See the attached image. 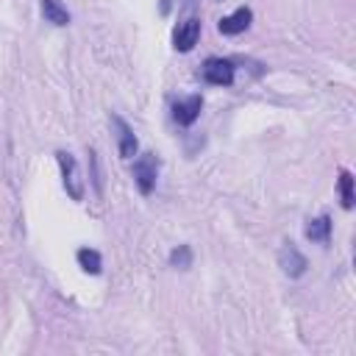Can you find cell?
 Returning <instances> with one entry per match:
<instances>
[{
  "label": "cell",
  "instance_id": "6da1fadb",
  "mask_svg": "<svg viewBox=\"0 0 356 356\" xmlns=\"http://www.w3.org/2000/svg\"><path fill=\"white\" fill-rule=\"evenodd\" d=\"M56 161L61 167V178H64V189L72 200H83V181L78 172V161L70 150H56Z\"/></svg>",
  "mask_w": 356,
  "mask_h": 356
},
{
  "label": "cell",
  "instance_id": "7c38bea8",
  "mask_svg": "<svg viewBox=\"0 0 356 356\" xmlns=\"http://www.w3.org/2000/svg\"><path fill=\"white\" fill-rule=\"evenodd\" d=\"M339 197H342V209H353L356 195H353V172L350 170H339Z\"/></svg>",
  "mask_w": 356,
  "mask_h": 356
},
{
  "label": "cell",
  "instance_id": "8992f818",
  "mask_svg": "<svg viewBox=\"0 0 356 356\" xmlns=\"http://www.w3.org/2000/svg\"><path fill=\"white\" fill-rule=\"evenodd\" d=\"M200 39V19L197 17H189L184 22H178L175 33H172V47L178 53H189Z\"/></svg>",
  "mask_w": 356,
  "mask_h": 356
},
{
  "label": "cell",
  "instance_id": "30bf717a",
  "mask_svg": "<svg viewBox=\"0 0 356 356\" xmlns=\"http://www.w3.org/2000/svg\"><path fill=\"white\" fill-rule=\"evenodd\" d=\"M42 17H44V22H50V25H70V11L61 6V0H42Z\"/></svg>",
  "mask_w": 356,
  "mask_h": 356
},
{
  "label": "cell",
  "instance_id": "277c9868",
  "mask_svg": "<svg viewBox=\"0 0 356 356\" xmlns=\"http://www.w3.org/2000/svg\"><path fill=\"white\" fill-rule=\"evenodd\" d=\"M111 125L117 131V150H120V159H134L136 150H139V139L134 134V128L120 117V114H111Z\"/></svg>",
  "mask_w": 356,
  "mask_h": 356
},
{
  "label": "cell",
  "instance_id": "8fae6325",
  "mask_svg": "<svg viewBox=\"0 0 356 356\" xmlns=\"http://www.w3.org/2000/svg\"><path fill=\"white\" fill-rule=\"evenodd\" d=\"M75 259H78V264H81L83 273H89V275H100V270H103V259H100V253H97L95 248H81V250L75 253Z\"/></svg>",
  "mask_w": 356,
  "mask_h": 356
},
{
  "label": "cell",
  "instance_id": "7a4b0ae2",
  "mask_svg": "<svg viewBox=\"0 0 356 356\" xmlns=\"http://www.w3.org/2000/svg\"><path fill=\"white\" fill-rule=\"evenodd\" d=\"M131 172H134V181H136L139 192L142 195H150L156 189V178H159V159H156V153H142L134 161Z\"/></svg>",
  "mask_w": 356,
  "mask_h": 356
},
{
  "label": "cell",
  "instance_id": "3957f363",
  "mask_svg": "<svg viewBox=\"0 0 356 356\" xmlns=\"http://www.w3.org/2000/svg\"><path fill=\"white\" fill-rule=\"evenodd\" d=\"M200 75L211 86H231L236 70H234V61H228V58H206L200 67Z\"/></svg>",
  "mask_w": 356,
  "mask_h": 356
},
{
  "label": "cell",
  "instance_id": "4fadbf2b",
  "mask_svg": "<svg viewBox=\"0 0 356 356\" xmlns=\"http://www.w3.org/2000/svg\"><path fill=\"white\" fill-rule=\"evenodd\" d=\"M170 264L178 267V270H189V267H192V248H189V245H178V248L170 253Z\"/></svg>",
  "mask_w": 356,
  "mask_h": 356
},
{
  "label": "cell",
  "instance_id": "ba28073f",
  "mask_svg": "<svg viewBox=\"0 0 356 356\" xmlns=\"http://www.w3.org/2000/svg\"><path fill=\"white\" fill-rule=\"evenodd\" d=\"M200 108H203V97L200 95H189V97L172 103V120L178 125H192L200 117Z\"/></svg>",
  "mask_w": 356,
  "mask_h": 356
},
{
  "label": "cell",
  "instance_id": "9c48e42d",
  "mask_svg": "<svg viewBox=\"0 0 356 356\" xmlns=\"http://www.w3.org/2000/svg\"><path fill=\"white\" fill-rule=\"evenodd\" d=\"M306 239L317 242V245H328L331 242V217L328 214H320L314 220H309L306 225Z\"/></svg>",
  "mask_w": 356,
  "mask_h": 356
},
{
  "label": "cell",
  "instance_id": "5b68a950",
  "mask_svg": "<svg viewBox=\"0 0 356 356\" xmlns=\"http://www.w3.org/2000/svg\"><path fill=\"white\" fill-rule=\"evenodd\" d=\"M278 267H281L289 278H300V275L306 273L309 261H306V256H303L292 242H284L281 250H278Z\"/></svg>",
  "mask_w": 356,
  "mask_h": 356
},
{
  "label": "cell",
  "instance_id": "52a82bcc",
  "mask_svg": "<svg viewBox=\"0 0 356 356\" xmlns=\"http://www.w3.org/2000/svg\"><path fill=\"white\" fill-rule=\"evenodd\" d=\"M250 22H253V11H250L248 6H242V8H236L234 14L222 17V19L217 22V31H220L222 36H236V33L248 31V28H250Z\"/></svg>",
  "mask_w": 356,
  "mask_h": 356
}]
</instances>
